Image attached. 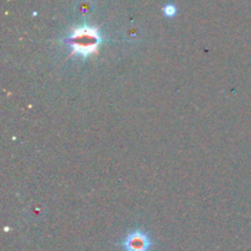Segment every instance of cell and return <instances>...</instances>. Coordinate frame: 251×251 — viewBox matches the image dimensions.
<instances>
[{
  "label": "cell",
  "instance_id": "obj_2",
  "mask_svg": "<svg viewBox=\"0 0 251 251\" xmlns=\"http://www.w3.org/2000/svg\"><path fill=\"white\" fill-rule=\"evenodd\" d=\"M120 247L124 251H149L152 247V239L145 230L136 229L120 242Z\"/></svg>",
  "mask_w": 251,
  "mask_h": 251
},
{
  "label": "cell",
  "instance_id": "obj_1",
  "mask_svg": "<svg viewBox=\"0 0 251 251\" xmlns=\"http://www.w3.org/2000/svg\"><path fill=\"white\" fill-rule=\"evenodd\" d=\"M104 39L100 29L86 22L71 27L68 33L60 39L61 43L70 49L69 56H80L83 60L97 53Z\"/></svg>",
  "mask_w": 251,
  "mask_h": 251
},
{
  "label": "cell",
  "instance_id": "obj_3",
  "mask_svg": "<svg viewBox=\"0 0 251 251\" xmlns=\"http://www.w3.org/2000/svg\"><path fill=\"white\" fill-rule=\"evenodd\" d=\"M162 11H163V14L166 16L173 17L176 14V11H178V9H176V6L174 4H167L162 7Z\"/></svg>",
  "mask_w": 251,
  "mask_h": 251
},
{
  "label": "cell",
  "instance_id": "obj_4",
  "mask_svg": "<svg viewBox=\"0 0 251 251\" xmlns=\"http://www.w3.org/2000/svg\"><path fill=\"white\" fill-rule=\"evenodd\" d=\"M91 2H80L77 4V7L80 9V12H88L90 11Z\"/></svg>",
  "mask_w": 251,
  "mask_h": 251
}]
</instances>
